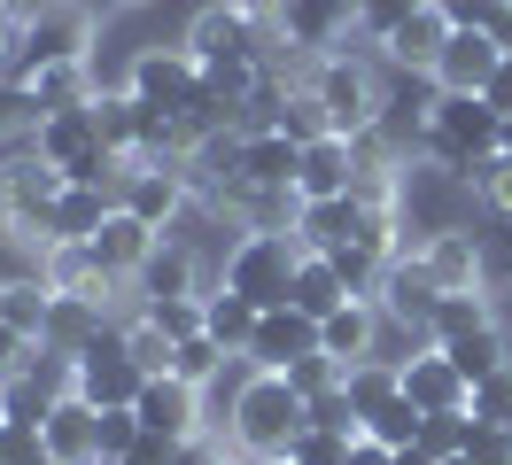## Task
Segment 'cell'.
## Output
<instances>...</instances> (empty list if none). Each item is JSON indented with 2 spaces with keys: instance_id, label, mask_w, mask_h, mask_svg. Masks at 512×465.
I'll use <instances>...</instances> for the list:
<instances>
[{
  "instance_id": "cell-7",
  "label": "cell",
  "mask_w": 512,
  "mask_h": 465,
  "mask_svg": "<svg viewBox=\"0 0 512 465\" xmlns=\"http://www.w3.org/2000/svg\"><path fill=\"white\" fill-rule=\"evenodd\" d=\"M295 264H303V241H295V233H241V241L225 248L218 287L249 295L256 310H280L288 287H295Z\"/></svg>"
},
{
  "instance_id": "cell-53",
  "label": "cell",
  "mask_w": 512,
  "mask_h": 465,
  "mask_svg": "<svg viewBox=\"0 0 512 465\" xmlns=\"http://www.w3.org/2000/svg\"><path fill=\"white\" fill-rule=\"evenodd\" d=\"M497 155H512V117H505V124H497Z\"/></svg>"
},
{
  "instance_id": "cell-25",
  "label": "cell",
  "mask_w": 512,
  "mask_h": 465,
  "mask_svg": "<svg viewBox=\"0 0 512 465\" xmlns=\"http://www.w3.org/2000/svg\"><path fill=\"white\" fill-rule=\"evenodd\" d=\"M109 210H117V186H70L63 179L55 210H47V233H55V241H94Z\"/></svg>"
},
{
  "instance_id": "cell-45",
  "label": "cell",
  "mask_w": 512,
  "mask_h": 465,
  "mask_svg": "<svg viewBox=\"0 0 512 465\" xmlns=\"http://www.w3.org/2000/svg\"><path fill=\"white\" fill-rule=\"evenodd\" d=\"M419 450H427V458H458V450H466V411L427 419V427H419Z\"/></svg>"
},
{
  "instance_id": "cell-52",
  "label": "cell",
  "mask_w": 512,
  "mask_h": 465,
  "mask_svg": "<svg viewBox=\"0 0 512 465\" xmlns=\"http://www.w3.org/2000/svg\"><path fill=\"white\" fill-rule=\"evenodd\" d=\"M396 465H435V458H427V450H396Z\"/></svg>"
},
{
  "instance_id": "cell-2",
  "label": "cell",
  "mask_w": 512,
  "mask_h": 465,
  "mask_svg": "<svg viewBox=\"0 0 512 465\" xmlns=\"http://www.w3.org/2000/svg\"><path fill=\"white\" fill-rule=\"evenodd\" d=\"M497 109L481 101V93H435L427 101V132H419V155L435 163V171H450V179L474 186L489 163H497Z\"/></svg>"
},
{
  "instance_id": "cell-40",
  "label": "cell",
  "mask_w": 512,
  "mask_h": 465,
  "mask_svg": "<svg viewBox=\"0 0 512 465\" xmlns=\"http://www.w3.org/2000/svg\"><path fill=\"white\" fill-rule=\"evenodd\" d=\"M132 442H140L132 403H117V411H94V450H101V458H132ZM101 458H94V465H101Z\"/></svg>"
},
{
  "instance_id": "cell-36",
  "label": "cell",
  "mask_w": 512,
  "mask_h": 465,
  "mask_svg": "<svg viewBox=\"0 0 512 465\" xmlns=\"http://www.w3.org/2000/svg\"><path fill=\"white\" fill-rule=\"evenodd\" d=\"M225 357H233L225 341H210V334H187V341H179V357H171V372H179L187 388H218V380H225Z\"/></svg>"
},
{
  "instance_id": "cell-35",
  "label": "cell",
  "mask_w": 512,
  "mask_h": 465,
  "mask_svg": "<svg viewBox=\"0 0 512 465\" xmlns=\"http://www.w3.org/2000/svg\"><path fill=\"white\" fill-rule=\"evenodd\" d=\"M419 427H427V411H419L412 396H396V403H381L373 419H365V434L381 442V450H419Z\"/></svg>"
},
{
  "instance_id": "cell-3",
  "label": "cell",
  "mask_w": 512,
  "mask_h": 465,
  "mask_svg": "<svg viewBox=\"0 0 512 465\" xmlns=\"http://www.w3.org/2000/svg\"><path fill=\"white\" fill-rule=\"evenodd\" d=\"M303 86L326 101V124H334L342 140H357V132H373V124L388 117V62L373 55V47L319 55L311 70H303Z\"/></svg>"
},
{
  "instance_id": "cell-51",
  "label": "cell",
  "mask_w": 512,
  "mask_h": 465,
  "mask_svg": "<svg viewBox=\"0 0 512 465\" xmlns=\"http://www.w3.org/2000/svg\"><path fill=\"white\" fill-rule=\"evenodd\" d=\"M16 39H24V16L8 8V16H0V78H8V62H16Z\"/></svg>"
},
{
  "instance_id": "cell-20",
  "label": "cell",
  "mask_w": 512,
  "mask_h": 465,
  "mask_svg": "<svg viewBox=\"0 0 512 465\" xmlns=\"http://www.w3.org/2000/svg\"><path fill=\"white\" fill-rule=\"evenodd\" d=\"M381 326H388L381 303H373V295H350L334 318H319V357H334L342 372L365 365V357H381Z\"/></svg>"
},
{
  "instance_id": "cell-55",
  "label": "cell",
  "mask_w": 512,
  "mask_h": 465,
  "mask_svg": "<svg viewBox=\"0 0 512 465\" xmlns=\"http://www.w3.org/2000/svg\"><path fill=\"white\" fill-rule=\"evenodd\" d=\"M101 8H140V0H101Z\"/></svg>"
},
{
  "instance_id": "cell-48",
  "label": "cell",
  "mask_w": 512,
  "mask_h": 465,
  "mask_svg": "<svg viewBox=\"0 0 512 465\" xmlns=\"http://www.w3.org/2000/svg\"><path fill=\"white\" fill-rule=\"evenodd\" d=\"M171 458H179V442H163V434L140 427V442H132V458H125V465H171Z\"/></svg>"
},
{
  "instance_id": "cell-42",
  "label": "cell",
  "mask_w": 512,
  "mask_h": 465,
  "mask_svg": "<svg viewBox=\"0 0 512 465\" xmlns=\"http://www.w3.org/2000/svg\"><path fill=\"white\" fill-rule=\"evenodd\" d=\"M466 419H489V427H512V365H497L489 380H474V411Z\"/></svg>"
},
{
  "instance_id": "cell-13",
  "label": "cell",
  "mask_w": 512,
  "mask_h": 465,
  "mask_svg": "<svg viewBox=\"0 0 512 465\" xmlns=\"http://www.w3.org/2000/svg\"><path fill=\"white\" fill-rule=\"evenodd\" d=\"M303 357H319V318H303L295 303L264 310V318H256V341L241 349L249 372H295Z\"/></svg>"
},
{
  "instance_id": "cell-30",
  "label": "cell",
  "mask_w": 512,
  "mask_h": 465,
  "mask_svg": "<svg viewBox=\"0 0 512 465\" xmlns=\"http://www.w3.org/2000/svg\"><path fill=\"white\" fill-rule=\"evenodd\" d=\"M55 295H47V279L39 272H24V279H8V295H0V318H8V326H24V334L32 341H47L55 334Z\"/></svg>"
},
{
  "instance_id": "cell-34",
  "label": "cell",
  "mask_w": 512,
  "mask_h": 465,
  "mask_svg": "<svg viewBox=\"0 0 512 465\" xmlns=\"http://www.w3.org/2000/svg\"><path fill=\"white\" fill-rule=\"evenodd\" d=\"M117 334H125V349H132V365L148 372V380H156V372H171V357H179V341L163 334L156 318H148V310H132L125 326H117Z\"/></svg>"
},
{
  "instance_id": "cell-60",
  "label": "cell",
  "mask_w": 512,
  "mask_h": 465,
  "mask_svg": "<svg viewBox=\"0 0 512 465\" xmlns=\"http://www.w3.org/2000/svg\"><path fill=\"white\" fill-rule=\"evenodd\" d=\"M505 465H512V458H505Z\"/></svg>"
},
{
  "instance_id": "cell-50",
  "label": "cell",
  "mask_w": 512,
  "mask_h": 465,
  "mask_svg": "<svg viewBox=\"0 0 512 465\" xmlns=\"http://www.w3.org/2000/svg\"><path fill=\"white\" fill-rule=\"evenodd\" d=\"M342 465H396V450H381L373 434H357V442H350V458H342Z\"/></svg>"
},
{
  "instance_id": "cell-39",
  "label": "cell",
  "mask_w": 512,
  "mask_h": 465,
  "mask_svg": "<svg viewBox=\"0 0 512 465\" xmlns=\"http://www.w3.org/2000/svg\"><path fill=\"white\" fill-rule=\"evenodd\" d=\"M419 8H427V0H365V16H357V47H373V55H381V39L396 24H412Z\"/></svg>"
},
{
  "instance_id": "cell-33",
  "label": "cell",
  "mask_w": 512,
  "mask_h": 465,
  "mask_svg": "<svg viewBox=\"0 0 512 465\" xmlns=\"http://www.w3.org/2000/svg\"><path fill=\"white\" fill-rule=\"evenodd\" d=\"M443 357H450L458 372H466V380H489L497 365H512V341L497 334V326H481V334H458V341H443Z\"/></svg>"
},
{
  "instance_id": "cell-57",
  "label": "cell",
  "mask_w": 512,
  "mask_h": 465,
  "mask_svg": "<svg viewBox=\"0 0 512 465\" xmlns=\"http://www.w3.org/2000/svg\"><path fill=\"white\" fill-rule=\"evenodd\" d=\"M101 465H125V458H101Z\"/></svg>"
},
{
  "instance_id": "cell-12",
  "label": "cell",
  "mask_w": 512,
  "mask_h": 465,
  "mask_svg": "<svg viewBox=\"0 0 512 465\" xmlns=\"http://www.w3.org/2000/svg\"><path fill=\"white\" fill-rule=\"evenodd\" d=\"M357 16H365V0H280V39L311 47V62H319L357 47Z\"/></svg>"
},
{
  "instance_id": "cell-56",
  "label": "cell",
  "mask_w": 512,
  "mask_h": 465,
  "mask_svg": "<svg viewBox=\"0 0 512 465\" xmlns=\"http://www.w3.org/2000/svg\"><path fill=\"white\" fill-rule=\"evenodd\" d=\"M8 8H16V0H0V16H8Z\"/></svg>"
},
{
  "instance_id": "cell-11",
  "label": "cell",
  "mask_w": 512,
  "mask_h": 465,
  "mask_svg": "<svg viewBox=\"0 0 512 465\" xmlns=\"http://www.w3.org/2000/svg\"><path fill=\"white\" fill-rule=\"evenodd\" d=\"M132 419L148 434H163V442H202V434H210V396L187 388L179 372H156V380L132 396Z\"/></svg>"
},
{
  "instance_id": "cell-14",
  "label": "cell",
  "mask_w": 512,
  "mask_h": 465,
  "mask_svg": "<svg viewBox=\"0 0 512 465\" xmlns=\"http://www.w3.org/2000/svg\"><path fill=\"white\" fill-rule=\"evenodd\" d=\"M187 163H125V179H117V202H125L132 217H148L156 233H171V217L187 210Z\"/></svg>"
},
{
  "instance_id": "cell-22",
  "label": "cell",
  "mask_w": 512,
  "mask_h": 465,
  "mask_svg": "<svg viewBox=\"0 0 512 465\" xmlns=\"http://www.w3.org/2000/svg\"><path fill=\"white\" fill-rule=\"evenodd\" d=\"M365 233V202L357 194H334V202H303L295 210V241H303V256H326V248H342Z\"/></svg>"
},
{
  "instance_id": "cell-44",
  "label": "cell",
  "mask_w": 512,
  "mask_h": 465,
  "mask_svg": "<svg viewBox=\"0 0 512 465\" xmlns=\"http://www.w3.org/2000/svg\"><path fill=\"white\" fill-rule=\"evenodd\" d=\"M39 357H47V341H32L24 326H8V318H0V380H16V372H32Z\"/></svg>"
},
{
  "instance_id": "cell-9",
  "label": "cell",
  "mask_w": 512,
  "mask_h": 465,
  "mask_svg": "<svg viewBox=\"0 0 512 465\" xmlns=\"http://www.w3.org/2000/svg\"><path fill=\"white\" fill-rule=\"evenodd\" d=\"M86 47H94V0H70V8L24 16V39H16L8 78H24V86H32L39 70H55V62H94Z\"/></svg>"
},
{
  "instance_id": "cell-31",
  "label": "cell",
  "mask_w": 512,
  "mask_h": 465,
  "mask_svg": "<svg viewBox=\"0 0 512 465\" xmlns=\"http://www.w3.org/2000/svg\"><path fill=\"white\" fill-rule=\"evenodd\" d=\"M288 303L303 310V318H334V310L350 303V287H342V272H334L326 256H303V264H295V287H288Z\"/></svg>"
},
{
  "instance_id": "cell-15",
  "label": "cell",
  "mask_w": 512,
  "mask_h": 465,
  "mask_svg": "<svg viewBox=\"0 0 512 465\" xmlns=\"http://www.w3.org/2000/svg\"><path fill=\"white\" fill-rule=\"evenodd\" d=\"M419 272L435 279V295H474V287H489V256L466 225H435L419 248Z\"/></svg>"
},
{
  "instance_id": "cell-37",
  "label": "cell",
  "mask_w": 512,
  "mask_h": 465,
  "mask_svg": "<svg viewBox=\"0 0 512 465\" xmlns=\"http://www.w3.org/2000/svg\"><path fill=\"white\" fill-rule=\"evenodd\" d=\"M481 326H489V287H474V295H443V303H435V349L458 341V334H481Z\"/></svg>"
},
{
  "instance_id": "cell-5",
  "label": "cell",
  "mask_w": 512,
  "mask_h": 465,
  "mask_svg": "<svg viewBox=\"0 0 512 465\" xmlns=\"http://www.w3.org/2000/svg\"><path fill=\"white\" fill-rule=\"evenodd\" d=\"M55 194H63V171L55 163H39L32 140L16 155H0V241H16V248H47L55 233H47V210H55Z\"/></svg>"
},
{
  "instance_id": "cell-10",
  "label": "cell",
  "mask_w": 512,
  "mask_h": 465,
  "mask_svg": "<svg viewBox=\"0 0 512 465\" xmlns=\"http://www.w3.org/2000/svg\"><path fill=\"white\" fill-rule=\"evenodd\" d=\"M32 272L47 279V295H55L63 310H109L117 295H132L125 279H109L94 264V248H86V241H47L32 256Z\"/></svg>"
},
{
  "instance_id": "cell-19",
  "label": "cell",
  "mask_w": 512,
  "mask_h": 465,
  "mask_svg": "<svg viewBox=\"0 0 512 465\" xmlns=\"http://www.w3.org/2000/svg\"><path fill=\"white\" fill-rule=\"evenodd\" d=\"M404 396H412L427 419H450V411H474V380L450 365L443 349H412V357H404Z\"/></svg>"
},
{
  "instance_id": "cell-49",
  "label": "cell",
  "mask_w": 512,
  "mask_h": 465,
  "mask_svg": "<svg viewBox=\"0 0 512 465\" xmlns=\"http://www.w3.org/2000/svg\"><path fill=\"white\" fill-rule=\"evenodd\" d=\"M481 101H489V109H497V117H512V55H505V70H497V78H489V86H481Z\"/></svg>"
},
{
  "instance_id": "cell-21",
  "label": "cell",
  "mask_w": 512,
  "mask_h": 465,
  "mask_svg": "<svg viewBox=\"0 0 512 465\" xmlns=\"http://www.w3.org/2000/svg\"><path fill=\"white\" fill-rule=\"evenodd\" d=\"M350 186H357V148L342 132H326V140H311V148L295 155V194H303V202H334V194H350Z\"/></svg>"
},
{
  "instance_id": "cell-4",
  "label": "cell",
  "mask_w": 512,
  "mask_h": 465,
  "mask_svg": "<svg viewBox=\"0 0 512 465\" xmlns=\"http://www.w3.org/2000/svg\"><path fill=\"white\" fill-rule=\"evenodd\" d=\"M125 93L132 101H148L156 117H187L202 140H218V117L202 109V62L187 47H140L125 62Z\"/></svg>"
},
{
  "instance_id": "cell-24",
  "label": "cell",
  "mask_w": 512,
  "mask_h": 465,
  "mask_svg": "<svg viewBox=\"0 0 512 465\" xmlns=\"http://www.w3.org/2000/svg\"><path fill=\"white\" fill-rule=\"evenodd\" d=\"M39 442H47V458H55V465H94V458H101V450H94V403L63 388V403L47 411Z\"/></svg>"
},
{
  "instance_id": "cell-18",
  "label": "cell",
  "mask_w": 512,
  "mask_h": 465,
  "mask_svg": "<svg viewBox=\"0 0 512 465\" xmlns=\"http://www.w3.org/2000/svg\"><path fill=\"white\" fill-rule=\"evenodd\" d=\"M86 248H94V264H101L109 279H125V287H140V272H148V256L163 248V233L148 225V217H132L125 202H117V210L101 217V233H94Z\"/></svg>"
},
{
  "instance_id": "cell-17",
  "label": "cell",
  "mask_w": 512,
  "mask_h": 465,
  "mask_svg": "<svg viewBox=\"0 0 512 465\" xmlns=\"http://www.w3.org/2000/svg\"><path fill=\"white\" fill-rule=\"evenodd\" d=\"M450 31H458V24H450V8H443V0H427L412 24H396V31L381 39V62L396 70V78H435V62H443Z\"/></svg>"
},
{
  "instance_id": "cell-8",
  "label": "cell",
  "mask_w": 512,
  "mask_h": 465,
  "mask_svg": "<svg viewBox=\"0 0 512 465\" xmlns=\"http://www.w3.org/2000/svg\"><path fill=\"white\" fill-rule=\"evenodd\" d=\"M63 365H70V396H86L94 411H117V403H132L148 388V372L132 365L125 334H78L63 349Z\"/></svg>"
},
{
  "instance_id": "cell-59",
  "label": "cell",
  "mask_w": 512,
  "mask_h": 465,
  "mask_svg": "<svg viewBox=\"0 0 512 465\" xmlns=\"http://www.w3.org/2000/svg\"><path fill=\"white\" fill-rule=\"evenodd\" d=\"M249 465H264V458H249Z\"/></svg>"
},
{
  "instance_id": "cell-28",
  "label": "cell",
  "mask_w": 512,
  "mask_h": 465,
  "mask_svg": "<svg viewBox=\"0 0 512 465\" xmlns=\"http://www.w3.org/2000/svg\"><path fill=\"white\" fill-rule=\"evenodd\" d=\"M256 318H264V310H256L249 295H233V287H210V295H202V334L225 341L233 357H241V349L256 341Z\"/></svg>"
},
{
  "instance_id": "cell-23",
  "label": "cell",
  "mask_w": 512,
  "mask_h": 465,
  "mask_svg": "<svg viewBox=\"0 0 512 465\" xmlns=\"http://www.w3.org/2000/svg\"><path fill=\"white\" fill-rule=\"evenodd\" d=\"M295 140L288 132H241V186H264V194H295ZM218 210V202H210Z\"/></svg>"
},
{
  "instance_id": "cell-29",
  "label": "cell",
  "mask_w": 512,
  "mask_h": 465,
  "mask_svg": "<svg viewBox=\"0 0 512 465\" xmlns=\"http://www.w3.org/2000/svg\"><path fill=\"white\" fill-rule=\"evenodd\" d=\"M163 295H210V287H202V264H194L179 241H163L156 256H148V272H140V303H163Z\"/></svg>"
},
{
  "instance_id": "cell-27",
  "label": "cell",
  "mask_w": 512,
  "mask_h": 465,
  "mask_svg": "<svg viewBox=\"0 0 512 465\" xmlns=\"http://www.w3.org/2000/svg\"><path fill=\"white\" fill-rule=\"evenodd\" d=\"M94 124H101V140L125 155V163H140V140H148V109H140L125 86H101V93H94Z\"/></svg>"
},
{
  "instance_id": "cell-47",
  "label": "cell",
  "mask_w": 512,
  "mask_h": 465,
  "mask_svg": "<svg viewBox=\"0 0 512 465\" xmlns=\"http://www.w3.org/2000/svg\"><path fill=\"white\" fill-rule=\"evenodd\" d=\"M474 194H481V202H489L497 217H512V155H497V163L481 171V179H474Z\"/></svg>"
},
{
  "instance_id": "cell-32",
  "label": "cell",
  "mask_w": 512,
  "mask_h": 465,
  "mask_svg": "<svg viewBox=\"0 0 512 465\" xmlns=\"http://www.w3.org/2000/svg\"><path fill=\"white\" fill-rule=\"evenodd\" d=\"M39 109H94V62H55V70H39L32 78Z\"/></svg>"
},
{
  "instance_id": "cell-38",
  "label": "cell",
  "mask_w": 512,
  "mask_h": 465,
  "mask_svg": "<svg viewBox=\"0 0 512 465\" xmlns=\"http://www.w3.org/2000/svg\"><path fill=\"white\" fill-rule=\"evenodd\" d=\"M272 132H288L295 148H311V140H326V132H334V124H326V101L311 86H295L288 93V109H280V124H272Z\"/></svg>"
},
{
  "instance_id": "cell-1",
  "label": "cell",
  "mask_w": 512,
  "mask_h": 465,
  "mask_svg": "<svg viewBox=\"0 0 512 465\" xmlns=\"http://www.w3.org/2000/svg\"><path fill=\"white\" fill-rule=\"evenodd\" d=\"M319 419V403L295 388L288 372H241L225 411L210 403V442H233L241 458H264V465H288L295 434Z\"/></svg>"
},
{
  "instance_id": "cell-26",
  "label": "cell",
  "mask_w": 512,
  "mask_h": 465,
  "mask_svg": "<svg viewBox=\"0 0 512 465\" xmlns=\"http://www.w3.org/2000/svg\"><path fill=\"white\" fill-rule=\"evenodd\" d=\"M396 396H404V357H365V365L342 372V403H350L357 427H365L381 403H396Z\"/></svg>"
},
{
  "instance_id": "cell-46",
  "label": "cell",
  "mask_w": 512,
  "mask_h": 465,
  "mask_svg": "<svg viewBox=\"0 0 512 465\" xmlns=\"http://www.w3.org/2000/svg\"><path fill=\"white\" fill-rule=\"evenodd\" d=\"M466 450H474L481 465H505V458H512V434L489 427V419H466Z\"/></svg>"
},
{
  "instance_id": "cell-58",
  "label": "cell",
  "mask_w": 512,
  "mask_h": 465,
  "mask_svg": "<svg viewBox=\"0 0 512 465\" xmlns=\"http://www.w3.org/2000/svg\"><path fill=\"white\" fill-rule=\"evenodd\" d=\"M0 295H8V279H0Z\"/></svg>"
},
{
  "instance_id": "cell-54",
  "label": "cell",
  "mask_w": 512,
  "mask_h": 465,
  "mask_svg": "<svg viewBox=\"0 0 512 465\" xmlns=\"http://www.w3.org/2000/svg\"><path fill=\"white\" fill-rule=\"evenodd\" d=\"M435 465H481V458H474V450H458V458H435Z\"/></svg>"
},
{
  "instance_id": "cell-6",
  "label": "cell",
  "mask_w": 512,
  "mask_h": 465,
  "mask_svg": "<svg viewBox=\"0 0 512 465\" xmlns=\"http://www.w3.org/2000/svg\"><path fill=\"white\" fill-rule=\"evenodd\" d=\"M202 70H218V62H272L288 39H280V24H256L241 0H210L202 16L187 24V39H179Z\"/></svg>"
},
{
  "instance_id": "cell-43",
  "label": "cell",
  "mask_w": 512,
  "mask_h": 465,
  "mask_svg": "<svg viewBox=\"0 0 512 465\" xmlns=\"http://www.w3.org/2000/svg\"><path fill=\"white\" fill-rule=\"evenodd\" d=\"M148 318H156L171 341H187V334H202V295H163V303H140Z\"/></svg>"
},
{
  "instance_id": "cell-16",
  "label": "cell",
  "mask_w": 512,
  "mask_h": 465,
  "mask_svg": "<svg viewBox=\"0 0 512 465\" xmlns=\"http://www.w3.org/2000/svg\"><path fill=\"white\" fill-rule=\"evenodd\" d=\"M505 39H497V31H474V24H458L450 31V47H443V62H435V78H427V86L435 93H481L489 86V78H497V70H505Z\"/></svg>"
},
{
  "instance_id": "cell-41",
  "label": "cell",
  "mask_w": 512,
  "mask_h": 465,
  "mask_svg": "<svg viewBox=\"0 0 512 465\" xmlns=\"http://www.w3.org/2000/svg\"><path fill=\"white\" fill-rule=\"evenodd\" d=\"M39 117H47V109H39V93L24 86V78H0V140H16V132H32Z\"/></svg>"
}]
</instances>
